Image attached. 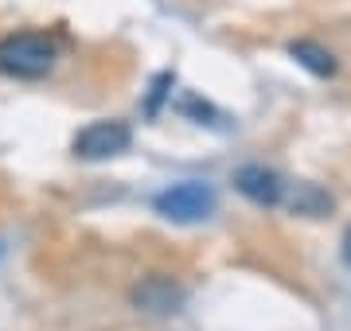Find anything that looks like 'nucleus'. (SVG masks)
<instances>
[{"mask_svg":"<svg viewBox=\"0 0 351 331\" xmlns=\"http://www.w3.org/2000/svg\"><path fill=\"white\" fill-rule=\"evenodd\" d=\"M285 207L293 211V215H304V218H320L332 211V195L324 191V187H316V183H293L285 191Z\"/></svg>","mask_w":351,"mask_h":331,"instance_id":"6","label":"nucleus"},{"mask_svg":"<svg viewBox=\"0 0 351 331\" xmlns=\"http://www.w3.org/2000/svg\"><path fill=\"white\" fill-rule=\"evenodd\" d=\"M168 86H176V75H172V70H164V75L152 78V94H149V105H145V109H149V117L160 114V102L168 98Z\"/></svg>","mask_w":351,"mask_h":331,"instance_id":"8","label":"nucleus"},{"mask_svg":"<svg viewBox=\"0 0 351 331\" xmlns=\"http://www.w3.org/2000/svg\"><path fill=\"white\" fill-rule=\"evenodd\" d=\"M180 109H184L188 117H195L199 125H219V114H215L207 102H199V98H184V102H180Z\"/></svg>","mask_w":351,"mask_h":331,"instance_id":"9","label":"nucleus"},{"mask_svg":"<svg viewBox=\"0 0 351 331\" xmlns=\"http://www.w3.org/2000/svg\"><path fill=\"white\" fill-rule=\"evenodd\" d=\"M234 187H239V195H246V199L258 203V207L285 203V179L265 164H242L239 172H234Z\"/></svg>","mask_w":351,"mask_h":331,"instance_id":"5","label":"nucleus"},{"mask_svg":"<svg viewBox=\"0 0 351 331\" xmlns=\"http://www.w3.org/2000/svg\"><path fill=\"white\" fill-rule=\"evenodd\" d=\"M156 215H164L168 222H203V218L215 215L219 207V195H215L211 183H199V179H184V183H172L164 187L156 199Z\"/></svg>","mask_w":351,"mask_h":331,"instance_id":"2","label":"nucleus"},{"mask_svg":"<svg viewBox=\"0 0 351 331\" xmlns=\"http://www.w3.org/2000/svg\"><path fill=\"white\" fill-rule=\"evenodd\" d=\"M55 63H59V47L43 31H12L0 39V75L32 82V78H47Z\"/></svg>","mask_w":351,"mask_h":331,"instance_id":"1","label":"nucleus"},{"mask_svg":"<svg viewBox=\"0 0 351 331\" xmlns=\"http://www.w3.org/2000/svg\"><path fill=\"white\" fill-rule=\"evenodd\" d=\"M339 254H343V265H351V226L343 234V242H339Z\"/></svg>","mask_w":351,"mask_h":331,"instance_id":"10","label":"nucleus"},{"mask_svg":"<svg viewBox=\"0 0 351 331\" xmlns=\"http://www.w3.org/2000/svg\"><path fill=\"white\" fill-rule=\"evenodd\" d=\"M129 144H133V133H129L125 121H90L86 129H78V137L71 148H75L78 160L98 164V160L129 153Z\"/></svg>","mask_w":351,"mask_h":331,"instance_id":"3","label":"nucleus"},{"mask_svg":"<svg viewBox=\"0 0 351 331\" xmlns=\"http://www.w3.org/2000/svg\"><path fill=\"white\" fill-rule=\"evenodd\" d=\"M289 55H293V59H297L308 75H316V78H332L339 70L336 55L328 51V47H320L316 39H293V43H289Z\"/></svg>","mask_w":351,"mask_h":331,"instance_id":"7","label":"nucleus"},{"mask_svg":"<svg viewBox=\"0 0 351 331\" xmlns=\"http://www.w3.org/2000/svg\"><path fill=\"white\" fill-rule=\"evenodd\" d=\"M129 300L137 312H149V316H172L184 308L188 300V289L180 284V280L164 277V273H149V277H141L133 289H129Z\"/></svg>","mask_w":351,"mask_h":331,"instance_id":"4","label":"nucleus"}]
</instances>
